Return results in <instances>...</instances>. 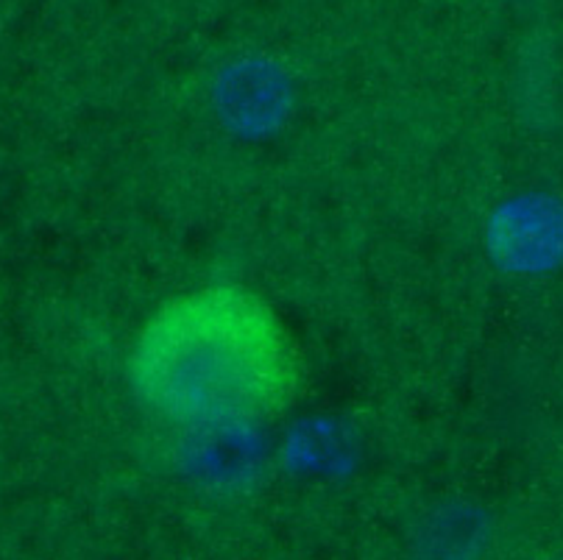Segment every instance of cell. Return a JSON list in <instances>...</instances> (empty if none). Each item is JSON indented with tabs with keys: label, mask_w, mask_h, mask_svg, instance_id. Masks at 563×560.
<instances>
[{
	"label": "cell",
	"mask_w": 563,
	"mask_h": 560,
	"mask_svg": "<svg viewBox=\"0 0 563 560\" xmlns=\"http://www.w3.org/2000/svg\"><path fill=\"white\" fill-rule=\"evenodd\" d=\"M137 399L187 427H232L282 413L299 391L285 323L246 287L185 293L156 312L129 360Z\"/></svg>",
	"instance_id": "cell-1"
}]
</instances>
